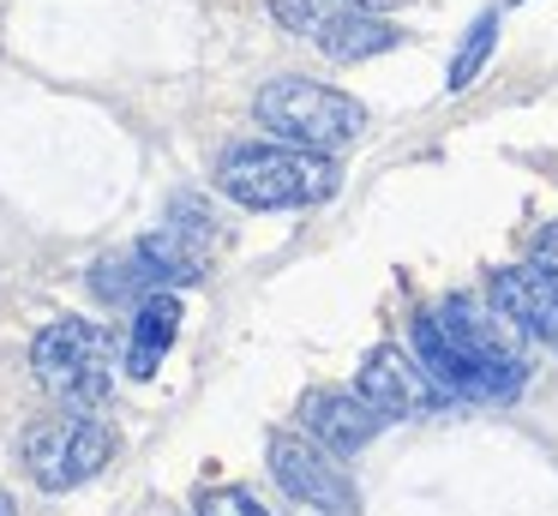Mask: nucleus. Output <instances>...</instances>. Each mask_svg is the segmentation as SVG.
<instances>
[{"label": "nucleus", "instance_id": "9d476101", "mask_svg": "<svg viewBox=\"0 0 558 516\" xmlns=\"http://www.w3.org/2000/svg\"><path fill=\"white\" fill-rule=\"evenodd\" d=\"M301 427L313 432L318 444H325L330 456H354L366 451V444L378 439V427H385V415H378L366 396H349V391H313L301 403Z\"/></svg>", "mask_w": 558, "mask_h": 516}, {"label": "nucleus", "instance_id": "f03ea898", "mask_svg": "<svg viewBox=\"0 0 558 516\" xmlns=\"http://www.w3.org/2000/svg\"><path fill=\"white\" fill-rule=\"evenodd\" d=\"M217 187L246 211H294V204H325L337 192V168L294 144H241L222 156Z\"/></svg>", "mask_w": 558, "mask_h": 516}, {"label": "nucleus", "instance_id": "f8f14e48", "mask_svg": "<svg viewBox=\"0 0 558 516\" xmlns=\"http://www.w3.org/2000/svg\"><path fill=\"white\" fill-rule=\"evenodd\" d=\"M493 43H498V12H481V19H474V31H469V43L457 48V60H450V79H445L450 91H469V84L481 79Z\"/></svg>", "mask_w": 558, "mask_h": 516}, {"label": "nucleus", "instance_id": "2eb2a0df", "mask_svg": "<svg viewBox=\"0 0 558 516\" xmlns=\"http://www.w3.org/2000/svg\"><path fill=\"white\" fill-rule=\"evenodd\" d=\"M361 12H397V7H409V0H354Z\"/></svg>", "mask_w": 558, "mask_h": 516}, {"label": "nucleus", "instance_id": "6e6552de", "mask_svg": "<svg viewBox=\"0 0 558 516\" xmlns=\"http://www.w3.org/2000/svg\"><path fill=\"white\" fill-rule=\"evenodd\" d=\"M361 396L378 408L385 420H409V415H433V408H450V396L426 379L421 360H402L397 348H373L361 360Z\"/></svg>", "mask_w": 558, "mask_h": 516}, {"label": "nucleus", "instance_id": "20e7f679", "mask_svg": "<svg viewBox=\"0 0 558 516\" xmlns=\"http://www.w3.org/2000/svg\"><path fill=\"white\" fill-rule=\"evenodd\" d=\"M31 367L61 408L90 415L114 391V336L90 319H61L31 343Z\"/></svg>", "mask_w": 558, "mask_h": 516}, {"label": "nucleus", "instance_id": "ddd939ff", "mask_svg": "<svg viewBox=\"0 0 558 516\" xmlns=\"http://www.w3.org/2000/svg\"><path fill=\"white\" fill-rule=\"evenodd\" d=\"M198 516H270V511L246 487H217V492H205V499H198Z\"/></svg>", "mask_w": 558, "mask_h": 516}, {"label": "nucleus", "instance_id": "0eeeda50", "mask_svg": "<svg viewBox=\"0 0 558 516\" xmlns=\"http://www.w3.org/2000/svg\"><path fill=\"white\" fill-rule=\"evenodd\" d=\"M270 475L277 487L289 492L294 504L306 511H325V516H354V487L330 451L318 439H301V432H270Z\"/></svg>", "mask_w": 558, "mask_h": 516}, {"label": "nucleus", "instance_id": "7ed1b4c3", "mask_svg": "<svg viewBox=\"0 0 558 516\" xmlns=\"http://www.w3.org/2000/svg\"><path fill=\"white\" fill-rule=\"evenodd\" d=\"M253 115L270 139L294 144V151H318V156L349 151L366 132V108L354 96L330 91V84H313V79H270L258 91Z\"/></svg>", "mask_w": 558, "mask_h": 516}, {"label": "nucleus", "instance_id": "9b49d317", "mask_svg": "<svg viewBox=\"0 0 558 516\" xmlns=\"http://www.w3.org/2000/svg\"><path fill=\"white\" fill-rule=\"evenodd\" d=\"M174 336H181V307H174V295L138 300L133 336H126V372H133V379H150V372L162 367V355L174 348Z\"/></svg>", "mask_w": 558, "mask_h": 516}, {"label": "nucleus", "instance_id": "dca6fc26", "mask_svg": "<svg viewBox=\"0 0 558 516\" xmlns=\"http://www.w3.org/2000/svg\"><path fill=\"white\" fill-rule=\"evenodd\" d=\"M0 516H19V511H13V499H7V492H0Z\"/></svg>", "mask_w": 558, "mask_h": 516}, {"label": "nucleus", "instance_id": "f257e3e1", "mask_svg": "<svg viewBox=\"0 0 558 516\" xmlns=\"http://www.w3.org/2000/svg\"><path fill=\"white\" fill-rule=\"evenodd\" d=\"M414 360L450 403H517L529 384L522 360V324L498 307H474L469 295H450L438 312L409 319Z\"/></svg>", "mask_w": 558, "mask_h": 516}, {"label": "nucleus", "instance_id": "4468645a", "mask_svg": "<svg viewBox=\"0 0 558 516\" xmlns=\"http://www.w3.org/2000/svg\"><path fill=\"white\" fill-rule=\"evenodd\" d=\"M534 264L558 276V223H546L541 235H534Z\"/></svg>", "mask_w": 558, "mask_h": 516}, {"label": "nucleus", "instance_id": "1a4fd4ad", "mask_svg": "<svg viewBox=\"0 0 558 516\" xmlns=\"http://www.w3.org/2000/svg\"><path fill=\"white\" fill-rule=\"evenodd\" d=\"M486 300H493L498 312H510L534 343L558 348V276L553 271H541L534 259L505 264V271L486 276Z\"/></svg>", "mask_w": 558, "mask_h": 516}, {"label": "nucleus", "instance_id": "423d86ee", "mask_svg": "<svg viewBox=\"0 0 558 516\" xmlns=\"http://www.w3.org/2000/svg\"><path fill=\"white\" fill-rule=\"evenodd\" d=\"M282 24L306 43H318L330 60H366V55H385V48L402 43L397 24H385L378 12H361L354 0H270Z\"/></svg>", "mask_w": 558, "mask_h": 516}, {"label": "nucleus", "instance_id": "39448f33", "mask_svg": "<svg viewBox=\"0 0 558 516\" xmlns=\"http://www.w3.org/2000/svg\"><path fill=\"white\" fill-rule=\"evenodd\" d=\"M109 456H114V432L102 420L78 415V408H66V415L25 432V468L43 492L85 487V480H97L109 468Z\"/></svg>", "mask_w": 558, "mask_h": 516}]
</instances>
